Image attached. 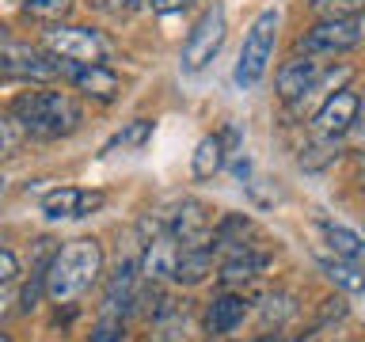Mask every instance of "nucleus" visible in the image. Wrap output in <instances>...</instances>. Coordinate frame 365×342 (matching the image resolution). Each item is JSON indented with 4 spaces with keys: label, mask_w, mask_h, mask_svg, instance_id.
Returning a JSON list of instances; mask_svg holds the SVG:
<instances>
[{
    "label": "nucleus",
    "mask_w": 365,
    "mask_h": 342,
    "mask_svg": "<svg viewBox=\"0 0 365 342\" xmlns=\"http://www.w3.org/2000/svg\"><path fill=\"white\" fill-rule=\"evenodd\" d=\"M339 156V137H324L316 148H308V152L301 156V164L304 167H324L327 160H335Z\"/></svg>",
    "instance_id": "obj_23"
},
{
    "label": "nucleus",
    "mask_w": 365,
    "mask_h": 342,
    "mask_svg": "<svg viewBox=\"0 0 365 342\" xmlns=\"http://www.w3.org/2000/svg\"><path fill=\"white\" fill-rule=\"evenodd\" d=\"M160 224H164L182 247H205L210 244V213H205V205H198V202L175 205V213H168Z\"/></svg>",
    "instance_id": "obj_9"
},
{
    "label": "nucleus",
    "mask_w": 365,
    "mask_h": 342,
    "mask_svg": "<svg viewBox=\"0 0 365 342\" xmlns=\"http://www.w3.org/2000/svg\"><path fill=\"white\" fill-rule=\"evenodd\" d=\"M8 301H11V289H8V285H0V316L8 312Z\"/></svg>",
    "instance_id": "obj_29"
},
{
    "label": "nucleus",
    "mask_w": 365,
    "mask_h": 342,
    "mask_svg": "<svg viewBox=\"0 0 365 342\" xmlns=\"http://www.w3.org/2000/svg\"><path fill=\"white\" fill-rule=\"evenodd\" d=\"M46 46L57 57L76 61V65H99L103 53H107V42L91 27H53V31H46Z\"/></svg>",
    "instance_id": "obj_5"
},
{
    "label": "nucleus",
    "mask_w": 365,
    "mask_h": 342,
    "mask_svg": "<svg viewBox=\"0 0 365 342\" xmlns=\"http://www.w3.org/2000/svg\"><path fill=\"white\" fill-rule=\"evenodd\" d=\"M103 205V190H80V187H57L42 194V213L50 221H73V217H88Z\"/></svg>",
    "instance_id": "obj_8"
},
{
    "label": "nucleus",
    "mask_w": 365,
    "mask_h": 342,
    "mask_svg": "<svg viewBox=\"0 0 365 342\" xmlns=\"http://www.w3.org/2000/svg\"><path fill=\"white\" fill-rule=\"evenodd\" d=\"M99 270H103V247L96 239L88 236L68 239L53 251L50 266H46V296L53 304H73L96 285Z\"/></svg>",
    "instance_id": "obj_1"
},
{
    "label": "nucleus",
    "mask_w": 365,
    "mask_h": 342,
    "mask_svg": "<svg viewBox=\"0 0 365 342\" xmlns=\"http://www.w3.org/2000/svg\"><path fill=\"white\" fill-rule=\"evenodd\" d=\"M0 190H4V179H0Z\"/></svg>",
    "instance_id": "obj_33"
},
{
    "label": "nucleus",
    "mask_w": 365,
    "mask_h": 342,
    "mask_svg": "<svg viewBox=\"0 0 365 342\" xmlns=\"http://www.w3.org/2000/svg\"><path fill=\"white\" fill-rule=\"evenodd\" d=\"M0 34H4V27H0Z\"/></svg>",
    "instance_id": "obj_34"
},
{
    "label": "nucleus",
    "mask_w": 365,
    "mask_h": 342,
    "mask_svg": "<svg viewBox=\"0 0 365 342\" xmlns=\"http://www.w3.org/2000/svg\"><path fill=\"white\" fill-rule=\"evenodd\" d=\"M324 236H327V247L335 251L339 259L365 266V239L358 232H350V228H342V224H324Z\"/></svg>",
    "instance_id": "obj_18"
},
{
    "label": "nucleus",
    "mask_w": 365,
    "mask_h": 342,
    "mask_svg": "<svg viewBox=\"0 0 365 342\" xmlns=\"http://www.w3.org/2000/svg\"><path fill=\"white\" fill-rule=\"evenodd\" d=\"M91 342H122V319L114 312H107L96 323V331H91Z\"/></svg>",
    "instance_id": "obj_24"
},
{
    "label": "nucleus",
    "mask_w": 365,
    "mask_h": 342,
    "mask_svg": "<svg viewBox=\"0 0 365 342\" xmlns=\"http://www.w3.org/2000/svg\"><path fill=\"white\" fill-rule=\"evenodd\" d=\"M221 167H225V141L221 137H202L198 148H194V160H190L194 179H213Z\"/></svg>",
    "instance_id": "obj_16"
},
{
    "label": "nucleus",
    "mask_w": 365,
    "mask_h": 342,
    "mask_svg": "<svg viewBox=\"0 0 365 342\" xmlns=\"http://www.w3.org/2000/svg\"><path fill=\"white\" fill-rule=\"evenodd\" d=\"M88 4H96L99 11H110V16H125V11H133L141 0H88Z\"/></svg>",
    "instance_id": "obj_25"
},
{
    "label": "nucleus",
    "mask_w": 365,
    "mask_h": 342,
    "mask_svg": "<svg viewBox=\"0 0 365 342\" xmlns=\"http://www.w3.org/2000/svg\"><path fill=\"white\" fill-rule=\"evenodd\" d=\"M319 73H324V68H319V61L316 57H293V61H285L282 68H278V95L285 99V103H293V99H301L308 88L316 84L319 80Z\"/></svg>",
    "instance_id": "obj_13"
},
{
    "label": "nucleus",
    "mask_w": 365,
    "mask_h": 342,
    "mask_svg": "<svg viewBox=\"0 0 365 342\" xmlns=\"http://www.w3.org/2000/svg\"><path fill=\"white\" fill-rule=\"evenodd\" d=\"M16 274H19V262L4 247V251H0V285H11V281H16Z\"/></svg>",
    "instance_id": "obj_26"
},
{
    "label": "nucleus",
    "mask_w": 365,
    "mask_h": 342,
    "mask_svg": "<svg viewBox=\"0 0 365 342\" xmlns=\"http://www.w3.org/2000/svg\"><path fill=\"white\" fill-rule=\"evenodd\" d=\"M354 27H358V42H365V11H361L358 19H354Z\"/></svg>",
    "instance_id": "obj_30"
},
{
    "label": "nucleus",
    "mask_w": 365,
    "mask_h": 342,
    "mask_svg": "<svg viewBox=\"0 0 365 342\" xmlns=\"http://www.w3.org/2000/svg\"><path fill=\"white\" fill-rule=\"evenodd\" d=\"M350 46H358V27H354V19H342V16H331L324 23H316V27L304 31V38H301V50L308 57L346 53Z\"/></svg>",
    "instance_id": "obj_6"
},
{
    "label": "nucleus",
    "mask_w": 365,
    "mask_h": 342,
    "mask_svg": "<svg viewBox=\"0 0 365 342\" xmlns=\"http://www.w3.org/2000/svg\"><path fill=\"white\" fill-rule=\"evenodd\" d=\"M262 266H267V255H262V251L236 247L232 255L225 259V266H221V281H225V285L251 281V278H259V274H262Z\"/></svg>",
    "instance_id": "obj_15"
},
{
    "label": "nucleus",
    "mask_w": 365,
    "mask_h": 342,
    "mask_svg": "<svg viewBox=\"0 0 365 342\" xmlns=\"http://www.w3.org/2000/svg\"><path fill=\"white\" fill-rule=\"evenodd\" d=\"M247 316V301L236 293H221L213 296L210 308H205V327H210V335H228V331H236L244 323Z\"/></svg>",
    "instance_id": "obj_14"
},
{
    "label": "nucleus",
    "mask_w": 365,
    "mask_h": 342,
    "mask_svg": "<svg viewBox=\"0 0 365 342\" xmlns=\"http://www.w3.org/2000/svg\"><path fill=\"white\" fill-rule=\"evenodd\" d=\"M319 266H324V274L339 285L342 293H361L365 289V274H361L358 262H346V259L335 255V259H319Z\"/></svg>",
    "instance_id": "obj_20"
},
{
    "label": "nucleus",
    "mask_w": 365,
    "mask_h": 342,
    "mask_svg": "<svg viewBox=\"0 0 365 342\" xmlns=\"http://www.w3.org/2000/svg\"><path fill=\"white\" fill-rule=\"evenodd\" d=\"M11 114L34 137H65L80 125V107L65 91H27L11 103Z\"/></svg>",
    "instance_id": "obj_2"
},
{
    "label": "nucleus",
    "mask_w": 365,
    "mask_h": 342,
    "mask_svg": "<svg viewBox=\"0 0 365 342\" xmlns=\"http://www.w3.org/2000/svg\"><path fill=\"white\" fill-rule=\"evenodd\" d=\"M148 137H153V122H148V118H133L130 125H122V130L103 145V152H137V148L148 145Z\"/></svg>",
    "instance_id": "obj_19"
},
{
    "label": "nucleus",
    "mask_w": 365,
    "mask_h": 342,
    "mask_svg": "<svg viewBox=\"0 0 365 342\" xmlns=\"http://www.w3.org/2000/svg\"><path fill=\"white\" fill-rule=\"evenodd\" d=\"M255 342H285V338H282V335H259Z\"/></svg>",
    "instance_id": "obj_31"
},
{
    "label": "nucleus",
    "mask_w": 365,
    "mask_h": 342,
    "mask_svg": "<svg viewBox=\"0 0 365 342\" xmlns=\"http://www.w3.org/2000/svg\"><path fill=\"white\" fill-rule=\"evenodd\" d=\"M358 110H361V99L354 95V91H335L331 99L319 103V110H316V133L319 137H342V133H350Z\"/></svg>",
    "instance_id": "obj_10"
},
{
    "label": "nucleus",
    "mask_w": 365,
    "mask_h": 342,
    "mask_svg": "<svg viewBox=\"0 0 365 342\" xmlns=\"http://www.w3.org/2000/svg\"><path fill=\"white\" fill-rule=\"evenodd\" d=\"M153 4V11H160V16H168V11H182V8H190L194 0H148Z\"/></svg>",
    "instance_id": "obj_27"
},
{
    "label": "nucleus",
    "mask_w": 365,
    "mask_h": 342,
    "mask_svg": "<svg viewBox=\"0 0 365 342\" xmlns=\"http://www.w3.org/2000/svg\"><path fill=\"white\" fill-rule=\"evenodd\" d=\"M179 239L168 232L164 224L156 228V236L145 244V255H141V274L148 281H160V278H175V266H179Z\"/></svg>",
    "instance_id": "obj_11"
},
{
    "label": "nucleus",
    "mask_w": 365,
    "mask_h": 342,
    "mask_svg": "<svg viewBox=\"0 0 365 342\" xmlns=\"http://www.w3.org/2000/svg\"><path fill=\"white\" fill-rule=\"evenodd\" d=\"M221 42H225V8L213 4V8H205V16L194 23V31L182 42V61H179L182 73H202L217 57Z\"/></svg>",
    "instance_id": "obj_4"
},
{
    "label": "nucleus",
    "mask_w": 365,
    "mask_h": 342,
    "mask_svg": "<svg viewBox=\"0 0 365 342\" xmlns=\"http://www.w3.org/2000/svg\"><path fill=\"white\" fill-rule=\"evenodd\" d=\"M350 130H354V145H358L361 152H365V114H361V110H358V118H354Z\"/></svg>",
    "instance_id": "obj_28"
},
{
    "label": "nucleus",
    "mask_w": 365,
    "mask_h": 342,
    "mask_svg": "<svg viewBox=\"0 0 365 342\" xmlns=\"http://www.w3.org/2000/svg\"><path fill=\"white\" fill-rule=\"evenodd\" d=\"M0 342H11V338H8V335H0Z\"/></svg>",
    "instance_id": "obj_32"
},
{
    "label": "nucleus",
    "mask_w": 365,
    "mask_h": 342,
    "mask_svg": "<svg viewBox=\"0 0 365 342\" xmlns=\"http://www.w3.org/2000/svg\"><path fill=\"white\" fill-rule=\"evenodd\" d=\"M61 73V61L46 57L34 46H19L11 42L0 50V76H19V80H50Z\"/></svg>",
    "instance_id": "obj_7"
},
{
    "label": "nucleus",
    "mask_w": 365,
    "mask_h": 342,
    "mask_svg": "<svg viewBox=\"0 0 365 342\" xmlns=\"http://www.w3.org/2000/svg\"><path fill=\"white\" fill-rule=\"evenodd\" d=\"M274 38H278V11L267 8V11H259V19L251 23V31L244 38V50H240V61H236V84L255 88L259 80L267 76Z\"/></svg>",
    "instance_id": "obj_3"
},
{
    "label": "nucleus",
    "mask_w": 365,
    "mask_h": 342,
    "mask_svg": "<svg viewBox=\"0 0 365 342\" xmlns=\"http://www.w3.org/2000/svg\"><path fill=\"white\" fill-rule=\"evenodd\" d=\"M68 8H73V0H23V11L34 19H61L68 16Z\"/></svg>",
    "instance_id": "obj_22"
},
{
    "label": "nucleus",
    "mask_w": 365,
    "mask_h": 342,
    "mask_svg": "<svg viewBox=\"0 0 365 342\" xmlns=\"http://www.w3.org/2000/svg\"><path fill=\"white\" fill-rule=\"evenodd\" d=\"M23 125L16 118H8V114H0V160H8V156H16L19 152V145H23Z\"/></svg>",
    "instance_id": "obj_21"
},
{
    "label": "nucleus",
    "mask_w": 365,
    "mask_h": 342,
    "mask_svg": "<svg viewBox=\"0 0 365 342\" xmlns=\"http://www.w3.org/2000/svg\"><path fill=\"white\" fill-rule=\"evenodd\" d=\"M65 76L76 91H84V95L99 99V103H110L118 95V76H114L103 61L99 65H76L73 61V65H65Z\"/></svg>",
    "instance_id": "obj_12"
},
{
    "label": "nucleus",
    "mask_w": 365,
    "mask_h": 342,
    "mask_svg": "<svg viewBox=\"0 0 365 342\" xmlns=\"http://www.w3.org/2000/svg\"><path fill=\"white\" fill-rule=\"evenodd\" d=\"M213 270V255L210 247H182L179 266H175V281L179 285H198L205 281V274Z\"/></svg>",
    "instance_id": "obj_17"
}]
</instances>
